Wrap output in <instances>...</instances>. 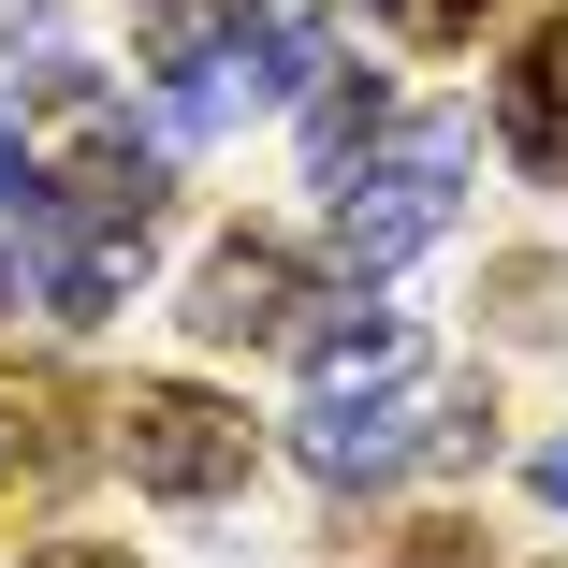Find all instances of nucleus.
Here are the masks:
<instances>
[{
	"mask_svg": "<svg viewBox=\"0 0 568 568\" xmlns=\"http://www.w3.org/2000/svg\"><path fill=\"white\" fill-rule=\"evenodd\" d=\"M0 190H30L44 234H146L161 219V146H132V118L88 73H44L0 118Z\"/></svg>",
	"mask_w": 568,
	"mask_h": 568,
	"instance_id": "obj_1",
	"label": "nucleus"
},
{
	"mask_svg": "<svg viewBox=\"0 0 568 568\" xmlns=\"http://www.w3.org/2000/svg\"><path fill=\"white\" fill-rule=\"evenodd\" d=\"M452 190H467V118L394 132L365 175H335V263H351V277H394L408 248L452 234Z\"/></svg>",
	"mask_w": 568,
	"mask_h": 568,
	"instance_id": "obj_2",
	"label": "nucleus"
},
{
	"mask_svg": "<svg viewBox=\"0 0 568 568\" xmlns=\"http://www.w3.org/2000/svg\"><path fill=\"white\" fill-rule=\"evenodd\" d=\"M102 423H118L102 452H118L146 496H175V510H204V496H234V481H248V408H234V394H204V379H132Z\"/></svg>",
	"mask_w": 568,
	"mask_h": 568,
	"instance_id": "obj_3",
	"label": "nucleus"
},
{
	"mask_svg": "<svg viewBox=\"0 0 568 568\" xmlns=\"http://www.w3.org/2000/svg\"><path fill=\"white\" fill-rule=\"evenodd\" d=\"M437 423H452V394H423V365H394V379H365V394H306V467L351 496V481H394V467H423L437 452Z\"/></svg>",
	"mask_w": 568,
	"mask_h": 568,
	"instance_id": "obj_4",
	"label": "nucleus"
},
{
	"mask_svg": "<svg viewBox=\"0 0 568 568\" xmlns=\"http://www.w3.org/2000/svg\"><path fill=\"white\" fill-rule=\"evenodd\" d=\"M190 335L204 351H277V335H306V263L277 234H219L204 277H190Z\"/></svg>",
	"mask_w": 568,
	"mask_h": 568,
	"instance_id": "obj_5",
	"label": "nucleus"
},
{
	"mask_svg": "<svg viewBox=\"0 0 568 568\" xmlns=\"http://www.w3.org/2000/svg\"><path fill=\"white\" fill-rule=\"evenodd\" d=\"M496 146L525 161V175H568V0L510 44V73H496Z\"/></svg>",
	"mask_w": 568,
	"mask_h": 568,
	"instance_id": "obj_6",
	"label": "nucleus"
},
{
	"mask_svg": "<svg viewBox=\"0 0 568 568\" xmlns=\"http://www.w3.org/2000/svg\"><path fill=\"white\" fill-rule=\"evenodd\" d=\"M0 467H16V481H73L88 467V394L59 365H16V379H0Z\"/></svg>",
	"mask_w": 568,
	"mask_h": 568,
	"instance_id": "obj_7",
	"label": "nucleus"
},
{
	"mask_svg": "<svg viewBox=\"0 0 568 568\" xmlns=\"http://www.w3.org/2000/svg\"><path fill=\"white\" fill-rule=\"evenodd\" d=\"M263 30V0H132V59L146 73H219Z\"/></svg>",
	"mask_w": 568,
	"mask_h": 568,
	"instance_id": "obj_8",
	"label": "nucleus"
},
{
	"mask_svg": "<svg viewBox=\"0 0 568 568\" xmlns=\"http://www.w3.org/2000/svg\"><path fill=\"white\" fill-rule=\"evenodd\" d=\"M379 118H394L379 73H321V88H306V161H321V175H351V161L379 146Z\"/></svg>",
	"mask_w": 568,
	"mask_h": 568,
	"instance_id": "obj_9",
	"label": "nucleus"
},
{
	"mask_svg": "<svg viewBox=\"0 0 568 568\" xmlns=\"http://www.w3.org/2000/svg\"><path fill=\"white\" fill-rule=\"evenodd\" d=\"M394 365H423L408 351V321H335V335H306V394H365V379H394Z\"/></svg>",
	"mask_w": 568,
	"mask_h": 568,
	"instance_id": "obj_10",
	"label": "nucleus"
},
{
	"mask_svg": "<svg viewBox=\"0 0 568 568\" xmlns=\"http://www.w3.org/2000/svg\"><path fill=\"white\" fill-rule=\"evenodd\" d=\"M132 263H146V234H59V321H118V292H132Z\"/></svg>",
	"mask_w": 568,
	"mask_h": 568,
	"instance_id": "obj_11",
	"label": "nucleus"
},
{
	"mask_svg": "<svg viewBox=\"0 0 568 568\" xmlns=\"http://www.w3.org/2000/svg\"><path fill=\"white\" fill-rule=\"evenodd\" d=\"M481 16H496V0H379V30L423 44V59H437V44H481Z\"/></svg>",
	"mask_w": 568,
	"mask_h": 568,
	"instance_id": "obj_12",
	"label": "nucleus"
},
{
	"mask_svg": "<svg viewBox=\"0 0 568 568\" xmlns=\"http://www.w3.org/2000/svg\"><path fill=\"white\" fill-rule=\"evenodd\" d=\"M394 568H496V554H481V525H452V510H437V525L394 539Z\"/></svg>",
	"mask_w": 568,
	"mask_h": 568,
	"instance_id": "obj_13",
	"label": "nucleus"
},
{
	"mask_svg": "<svg viewBox=\"0 0 568 568\" xmlns=\"http://www.w3.org/2000/svg\"><path fill=\"white\" fill-rule=\"evenodd\" d=\"M496 292H510V321H525V335H554V321H568V277H554V263H510Z\"/></svg>",
	"mask_w": 568,
	"mask_h": 568,
	"instance_id": "obj_14",
	"label": "nucleus"
},
{
	"mask_svg": "<svg viewBox=\"0 0 568 568\" xmlns=\"http://www.w3.org/2000/svg\"><path fill=\"white\" fill-rule=\"evenodd\" d=\"M30 568H132V554H102V539H44Z\"/></svg>",
	"mask_w": 568,
	"mask_h": 568,
	"instance_id": "obj_15",
	"label": "nucleus"
},
{
	"mask_svg": "<svg viewBox=\"0 0 568 568\" xmlns=\"http://www.w3.org/2000/svg\"><path fill=\"white\" fill-rule=\"evenodd\" d=\"M525 481H539V496H554V510H568V437H554V452H539V467H525Z\"/></svg>",
	"mask_w": 568,
	"mask_h": 568,
	"instance_id": "obj_16",
	"label": "nucleus"
},
{
	"mask_svg": "<svg viewBox=\"0 0 568 568\" xmlns=\"http://www.w3.org/2000/svg\"><path fill=\"white\" fill-rule=\"evenodd\" d=\"M0 306H16V263H0Z\"/></svg>",
	"mask_w": 568,
	"mask_h": 568,
	"instance_id": "obj_17",
	"label": "nucleus"
}]
</instances>
